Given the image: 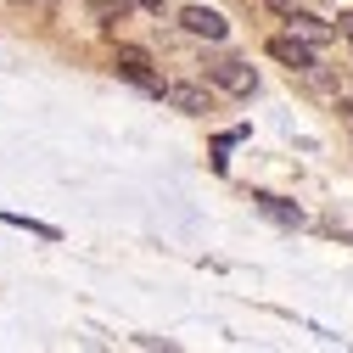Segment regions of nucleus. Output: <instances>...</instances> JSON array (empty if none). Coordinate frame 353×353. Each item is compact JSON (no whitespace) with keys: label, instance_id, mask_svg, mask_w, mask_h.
<instances>
[{"label":"nucleus","instance_id":"nucleus-11","mask_svg":"<svg viewBox=\"0 0 353 353\" xmlns=\"http://www.w3.org/2000/svg\"><path fill=\"white\" fill-rule=\"evenodd\" d=\"M336 118H342V123L353 129V101H336Z\"/></svg>","mask_w":353,"mask_h":353},{"label":"nucleus","instance_id":"nucleus-7","mask_svg":"<svg viewBox=\"0 0 353 353\" xmlns=\"http://www.w3.org/2000/svg\"><path fill=\"white\" fill-rule=\"evenodd\" d=\"M286 28H292L297 39H308V46H331V39L342 34L336 23H320V17H308V12H292V17H286Z\"/></svg>","mask_w":353,"mask_h":353},{"label":"nucleus","instance_id":"nucleus-8","mask_svg":"<svg viewBox=\"0 0 353 353\" xmlns=\"http://www.w3.org/2000/svg\"><path fill=\"white\" fill-rule=\"evenodd\" d=\"M0 219H6V225H17V230H28V236H46V241H57V236H62L57 225H39V219H23V213H0Z\"/></svg>","mask_w":353,"mask_h":353},{"label":"nucleus","instance_id":"nucleus-6","mask_svg":"<svg viewBox=\"0 0 353 353\" xmlns=\"http://www.w3.org/2000/svg\"><path fill=\"white\" fill-rule=\"evenodd\" d=\"M180 28L196 34V39H225V34H230V23L219 17L213 6H185V12H180Z\"/></svg>","mask_w":353,"mask_h":353},{"label":"nucleus","instance_id":"nucleus-2","mask_svg":"<svg viewBox=\"0 0 353 353\" xmlns=\"http://www.w3.org/2000/svg\"><path fill=\"white\" fill-rule=\"evenodd\" d=\"M208 79H213L225 96H252V90H258V73H252L247 62H236V57H225V62H208Z\"/></svg>","mask_w":353,"mask_h":353},{"label":"nucleus","instance_id":"nucleus-14","mask_svg":"<svg viewBox=\"0 0 353 353\" xmlns=\"http://www.w3.org/2000/svg\"><path fill=\"white\" fill-rule=\"evenodd\" d=\"M141 6H146V12H157V17H163V0H141Z\"/></svg>","mask_w":353,"mask_h":353},{"label":"nucleus","instance_id":"nucleus-9","mask_svg":"<svg viewBox=\"0 0 353 353\" xmlns=\"http://www.w3.org/2000/svg\"><path fill=\"white\" fill-rule=\"evenodd\" d=\"M129 12V0H96V17L101 23H112V17H123Z\"/></svg>","mask_w":353,"mask_h":353},{"label":"nucleus","instance_id":"nucleus-4","mask_svg":"<svg viewBox=\"0 0 353 353\" xmlns=\"http://www.w3.org/2000/svg\"><path fill=\"white\" fill-rule=\"evenodd\" d=\"M163 101H168V107H180V112H191V118L213 112V96L202 90V84H185V79H168V84H163Z\"/></svg>","mask_w":353,"mask_h":353},{"label":"nucleus","instance_id":"nucleus-1","mask_svg":"<svg viewBox=\"0 0 353 353\" xmlns=\"http://www.w3.org/2000/svg\"><path fill=\"white\" fill-rule=\"evenodd\" d=\"M112 68H118V73H123L129 84H141V90H152V96H163V84H168V79H157V73H152V57H146V51H135V46H118Z\"/></svg>","mask_w":353,"mask_h":353},{"label":"nucleus","instance_id":"nucleus-5","mask_svg":"<svg viewBox=\"0 0 353 353\" xmlns=\"http://www.w3.org/2000/svg\"><path fill=\"white\" fill-rule=\"evenodd\" d=\"M252 208H258L263 219H275V225H286V230H303V225H308V213H303L297 202H286V196H270V191H252Z\"/></svg>","mask_w":353,"mask_h":353},{"label":"nucleus","instance_id":"nucleus-3","mask_svg":"<svg viewBox=\"0 0 353 353\" xmlns=\"http://www.w3.org/2000/svg\"><path fill=\"white\" fill-rule=\"evenodd\" d=\"M314 51H320V46H308V39H297L292 28L270 39V57H275L281 68H292V73H308V68H314Z\"/></svg>","mask_w":353,"mask_h":353},{"label":"nucleus","instance_id":"nucleus-13","mask_svg":"<svg viewBox=\"0 0 353 353\" xmlns=\"http://www.w3.org/2000/svg\"><path fill=\"white\" fill-rule=\"evenodd\" d=\"M270 6H275L281 17H292V12H297V0H270Z\"/></svg>","mask_w":353,"mask_h":353},{"label":"nucleus","instance_id":"nucleus-12","mask_svg":"<svg viewBox=\"0 0 353 353\" xmlns=\"http://www.w3.org/2000/svg\"><path fill=\"white\" fill-rule=\"evenodd\" d=\"M336 28H342V39H353V12H342V17H336Z\"/></svg>","mask_w":353,"mask_h":353},{"label":"nucleus","instance_id":"nucleus-10","mask_svg":"<svg viewBox=\"0 0 353 353\" xmlns=\"http://www.w3.org/2000/svg\"><path fill=\"white\" fill-rule=\"evenodd\" d=\"M17 6H23V12H34V17H51L62 0H17Z\"/></svg>","mask_w":353,"mask_h":353}]
</instances>
